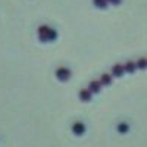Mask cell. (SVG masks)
I'll return each instance as SVG.
<instances>
[{"label": "cell", "mask_w": 147, "mask_h": 147, "mask_svg": "<svg viewBox=\"0 0 147 147\" xmlns=\"http://www.w3.org/2000/svg\"><path fill=\"white\" fill-rule=\"evenodd\" d=\"M91 91L88 90V88H82L80 93H78V96H80V99L82 100V102H90L91 100Z\"/></svg>", "instance_id": "5"}, {"label": "cell", "mask_w": 147, "mask_h": 147, "mask_svg": "<svg viewBox=\"0 0 147 147\" xmlns=\"http://www.w3.org/2000/svg\"><path fill=\"white\" fill-rule=\"evenodd\" d=\"M107 2L113 3V5H118V3H121V0H107Z\"/></svg>", "instance_id": "13"}, {"label": "cell", "mask_w": 147, "mask_h": 147, "mask_svg": "<svg viewBox=\"0 0 147 147\" xmlns=\"http://www.w3.org/2000/svg\"><path fill=\"white\" fill-rule=\"evenodd\" d=\"M124 68H125L127 72H132L134 69L137 68V63H136V62H132V60H128V62L124 65Z\"/></svg>", "instance_id": "10"}, {"label": "cell", "mask_w": 147, "mask_h": 147, "mask_svg": "<svg viewBox=\"0 0 147 147\" xmlns=\"http://www.w3.org/2000/svg\"><path fill=\"white\" fill-rule=\"evenodd\" d=\"M93 3L96 7H99V9H106L107 7V0H93Z\"/></svg>", "instance_id": "8"}, {"label": "cell", "mask_w": 147, "mask_h": 147, "mask_svg": "<svg viewBox=\"0 0 147 147\" xmlns=\"http://www.w3.org/2000/svg\"><path fill=\"white\" fill-rule=\"evenodd\" d=\"M72 132L75 134V136H82V134L85 132V125L82 124V122L77 121L72 124Z\"/></svg>", "instance_id": "2"}, {"label": "cell", "mask_w": 147, "mask_h": 147, "mask_svg": "<svg viewBox=\"0 0 147 147\" xmlns=\"http://www.w3.org/2000/svg\"><path fill=\"white\" fill-rule=\"evenodd\" d=\"M128 128H129V125L127 124V122H121V124H118V131H119V132H122V134L127 132V131H128Z\"/></svg>", "instance_id": "11"}, {"label": "cell", "mask_w": 147, "mask_h": 147, "mask_svg": "<svg viewBox=\"0 0 147 147\" xmlns=\"http://www.w3.org/2000/svg\"><path fill=\"white\" fill-rule=\"evenodd\" d=\"M49 28H50V27H47V25H40L38 27V38H40V41H49L47 40Z\"/></svg>", "instance_id": "4"}, {"label": "cell", "mask_w": 147, "mask_h": 147, "mask_svg": "<svg viewBox=\"0 0 147 147\" xmlns=\"http://www.w3.org/2000/svg\"><path fill=\"white\" fill-rule=\"evenodd\" d=\"M56 37H57L56 30L50 27V28H49V32H47V40H49V41H53V40H56Z\"/></svg>", "instance_id": "9"}, {"label": "cell", "mask_w": 147, "mask_h": 147, "mask_svg": "<svg viewBox=\"0 0 147 147\" xmlns=\"http://www.w3.org/2000/svg\"><path fill=\"white\" fill-rule=\"evenodd\" d=\"M100 88H102V82H100V80H99V81H97V80H91V81H90V84H88V90H90L91 93H99Z\"/></svg>", "instance_id": "3"}, {"label": "cell", "mask_w": 147, "mask_h": 147, "mask_svg": "<svg viewBox=\"0 0 147 147\" xmlns=\"http://www.w3.org/2000/svg\"><path fill=\"white\" fill-rule=\"evenodd\" d=\"M55 75H56V78L57 80H60V81H68L69 78H71V71L66 68V66H59V68H56V71H55Z\"/></svg>", "instance_id": "1"}, {"label": "cell", "mask_w": 147, "mask_h": 147, "mask_svg": "<svg viewBox=\"0 0 147 147\" xmlns=\"http://www.w3.org/2000/svg\"><path fill=\"white\" fill-rule=\"evenodd\" d=\"M124 72H125V68H124V65L116 63V65H113V66H112V75H113V77H121Z\"/></svg>", "instance_id": "6"}, {"label": "cell", "mask_w": 147, "mask_h": 147, "mask_svg": "<svg viewBox=\"0 0 147 147\" xmlns=\"http://www.w3.org/2000/svg\"><path fill=\"white\" fill-rule=\"evenodd\" d=\"M100 82H102V85H107V84H110L112 82V75L110 74H102L100 75Z\"/></svg>", "instance_id": "7"}, {"label": "cell", "mask_w": 147, "mask_h": 147, "mask_svg": "<svg viewBox=\"0 0 147 147\" xmlns=\"http://www.w3.org/2000/svg\"><path fill=\"white\" fill-rule=\"evenodd\" d=\"M136 63H137V68H141V69H143V68H146V66H147V59L141 57V59H138V60H137Z\"/></svg>", "instance_id": "12"}]
</instances>
